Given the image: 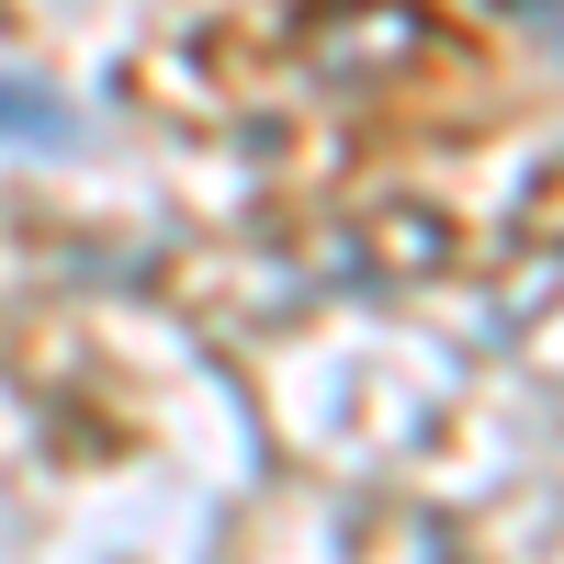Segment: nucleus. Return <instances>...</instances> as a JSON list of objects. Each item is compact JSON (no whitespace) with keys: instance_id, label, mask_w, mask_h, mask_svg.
Returning a JSON list of instances; mask_svg holds the SVG:
<instances>
[{"instance_id":"2","label":"nucleus","mask_w":564,"mask_h":564,"mask_svg":"<svg viewBox=\"0 0 564 564\" xmlns=\"http://www.w3.org/2000/svg\"><path fill=\"white\" fill-rule=\"evenodd\" d=\"M497 12H508V23H520V34H542V45H553V57H564V0H497Z\"/></svg>"},{"instance_id":"1","label":"nucleus","mask_w":564,"mask_h":564,"mask_svg":"<svg viewBox=\"0 0 564 564\" xmlns=\"http://www.w3.org/2000/svg\"><path fill=\"white\" fill-rule=\"evenodd\" d=\"M0 148H79V113L34 79H0Z\"/></svg>"}]
</instances>
